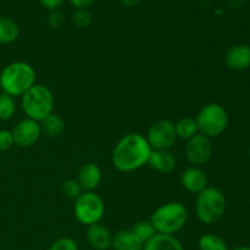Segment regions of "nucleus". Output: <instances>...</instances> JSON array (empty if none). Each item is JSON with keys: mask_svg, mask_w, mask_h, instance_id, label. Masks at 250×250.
I'll return each instance as SVG.
<instances>
[{"mask_svg": "<svg viewBox=\"0 0 250 250\" xmlns=\"http://www.w3.org/2000/svg\"><path fill=\"white\" fill-rule=\"evenodd\" d=\"M48 250H78V244L75 239L70 237H62V238L56 239Z\"/></svg>", "mask_w": 250, "mask_h": 250, "instance_id": "obj_26", "label": "nucleus"}, {"mask_svg": "<svg viewBox=\"0 0 250 250\" xmlns=\"http://www.w3.org/2000/svg\"><path fill=\"white\" fill-rule=\"evenodd\" d=\"M181 183L187 192L192 194H199L208 187V177L200 167L190 166L182 172Z\"/></svg>", "mask_w": 250, "mask_h": 250, "instance_id": "obj_12", "label": "nucleus"}, {"mask_svg": "<svg viewBox=\"0 0 250 250\" xmlns=\"http://www.w3.org/2000/svg\"><path fill=\"white\" fill-rule=\"evenodd\" d=\"M188 221V210L182 203L170 202L159 207L153 212L150 222L156 233L175 236L186 226Z\"/></svg>", "mask_w": 250, "mask_h": 250, "instance_id": "obj_3", "label": "nucleus"}, {"mask_svg": "<svg viewBox=\"0 0 250 250\" xmlns=\"http://www.w3.org/2000/svg\"><path fill=\"white\" fill-rule=\"evenodd\" d=\"M195 122L199 133L211 139L221 136L226 131L229 126V114L221 104L210 103L198 112Z\"/></svg>", "mask_w": 250, "mask_h": 250, "instance_id": "obj_6", "label": "nucleus"}, {"mask_svg": "<svg viewBox=\"0 0 250 250\" xmlns=\"http://www.w3.org/2000/svg\"><path fill=\"white\" fill-rule=\"evenodd\" d=\"M148 165L160 173H170L176 167V158L170 150H151Z\"/></svg>", "mask_w": 250, "mask_h": 250, "instance_id": "obj_15", "label": "nucleus"}, {"mask_svg": "<svg viewBox=\"0 0 250 250\" xmlns=\"http://www.w3.org/2000/svg\"><path fill=\"white\" fill-rule=\"evenodd\" d=\"M229 250H250V247H236L233 249H229Z\"/></svg>", "mask_w": 250, "mask_h": 250, "instance_id": "obj_32", "label": "nucleus"}, {"mask_svg": "<svg viewBox=\"0 0 250 250\" xmlns=\"http://www.w3.org/2000/svg\"><path fill=\"white\" fill-rule=\"evenodd\" d=\"M102 170L95 163H87L81 166L76 180L83 192H94L102 182Z\"/></svg>", "mask_w": 250, "mask_h": 250, "instance_id": "obj_13", "label": "nucleus"}, {"mask_svg": "<svg viewBox=\"0 0 250 250\" xmlns=\"http://www.w3.org/2000/svg\"><path fill=\"white\" fill-rule=\"evenodd\" d=\"M199 250H229L226 241L214 233H205L198 239Z\"/></svg>", "mask_w": 250, "mask_h": 250, "instance_id": "obj_21", "label": "nucleus"}, {"mask_svg": "<svg viewBox=\"0 0 250 250\" xmlns=\"http://www.w3.org/2000/svg\"><path fill=\"white\" fill-rule=\"evenodd\" d=\"M11 133L15 146L20 148H28V146H34L41 138V124L26 117L14 127Z\"/></svg>", "mask_w": 250, "mask_h": 250, "instance_id": "obj_10", "label": "nucleus"}, {"mask_svg": "<svg viewBox=\"0 0 250 250\" xmlns=\"http://www.w3.org/2000/svg\"><path fill=\"white\" fill-rule=\"evenodd\" d=\"M63 195L67 197L68 199H77L81 194L83 193V189L81 188L80 183L77 180H67L62 183V187H61Z\"/></svg>", "mask_w": 250, "mask_h": 250, "instance_id": "obj_24", "label": "nucleus"}, {"mask_svg": "<svg viewBox=\"0 0 250 250\" xmlns=\"http://www.w3.org/2000/svg\"><path fill=\"white\" fill-rule=\"evenodd\" d=\"M175 129L177 138L183 139V141H188L199 133L195 119H192V117H182L178 120L175 124Z\"/></svg>", "mask_w": 250, "mask_h": 250, "instance_id": "obj_20", "label": "nucleus"}, {"mask_svg": "<svg viewBox=\"0 0 250 250\" xmlns=\"http://www.w3.org/2000/svg\"><path fill=\"white\" fill-rule=\"evenodd\" d=\"M20 36V28L16 21L6 16H0V44H12Z\"/></svg>", "mask_w": 250, "mask_h": 250, "instance_id": "obj_18", "label": "nucleus"}, {"mask_svg": "<svg viewBox=\"0 0 250 250\" xmlns=\"http://www.w3.org/2000/svg\"><path fill=\"white\" fill-rule=\"evenodd\" d=\"M146 141L151 150H170L177 141L175 124L170 120H158L148 129Z\"/></svg>", "mask_w": 250, "mask_h": 250, "instance_id": "obj_8", "label": "nucleus"}, {"mask_svg": "<svg viewBox=\"0 0 250 250\" xmlns=\"http://www.w3.org/2000/svg\"><path fill=\"white\" fill-rule=\"evenodd\" d=\"M14 146L12 133L9 129H0V151L9 150Z\"/></svg>", "mask_w": 250, "mask_h": 250, "instance_id": "obj_27", "label": "nucleus"}, {"mask_svg": "<svg viewBox=\"0 0 250 250\" xmlns=\"http://www.w3.org/2000/svg\"><path fill=\"white\" fill-rule=\"evenodd\" d=\"M41 5L43 7H45L46 10H50V11H55L58 10L61 5L65 2V0H39Z\"/></svg>", "mask_w": 250, "mask_h": 250, "instance_id": "obj_29", "label": "nucleus"}, {"mask_svg": "<svg viewBox=\"0 0 250 250\" xmlns=\"http://www.w3.org/2000/svg\"><path fill=\"white\" fill-rule=\"evenodd\" d=\"M42 133L46 134L50 138H55V137L61 136L65 131V122L59 116L58 114H50L46 116L45 119L42 120L41 122Z\"/></svg>", "mask_w": 250, "mask_h": 250, "instance_id": "obj_19", "label": "nucleus"}, {"mask_svg": "<svg viewBox=\"0 0 250 250\" xmlns=\"http://www.w3.org/2000/svg\"><path fill=\"white\" fill-rule=\"evenodd\" d=\"M75 217L84 226L99 224L105 214V203L95 192H83L76 199L73 208Z\"/></svg>", "mask_w": 250, "mask_h": 250, "instance_id": "obj_7", "label": "nucleus"}, {"mask_svg": "<svg viewBox=\"0 0 250 250\" xmlns=\"http://www.w3.org/2000/svg\"><path fill=\"white\" fill-rule=\"evenodd\" d=\"M143 250H185V248L175 236L156 233L150 241L144 243Z\"/></svg>", "mask_w": 250, "mask_h": 250, "instance_id": "obj_17", "label": "nucleus"}, {"mask_svg": "<svg viewBox=\"0 0 250 250\" xmlns=\"http://www.w3.org/2000/svg\"><path fill=\"white\" fill-rule=\"evenodd\" d=\"M0 93H1V88H0Z\"/></svg>", "mask_w": 250, "mask_h": 250, "instance_id": "obj_34", "label": "nucleus"}, {"mask_svg": "<svg viewBox=\"0 0 250 250\" xmlns=\"http://www.w3.org/2000/svg\"><path fill=\"white\" fill-rule=\"evenodd\" d=\"M139 1H141V0H121L122 4H124L125 6H127V7L136 6V5L139 4Z\"/></svg>", "mask_w": 250, "mask_h": 250, "instance_id": "obj_31", "label": "nucleus"}, {"mask_svg": "<svg viewBox=\"0 0 250 250\" xmlns=\"http://www.w3.org/2000/svg\"><path fill=\"white\" fill-rule=\"evenodd\" d=\"M249 155H250V148H249Z\"/></svg>", "mask_w": 250, "mask_h": 250, "instance_id": "obj_33", "label": "nucleus"}, {"mask_svg": "<svg viewBox=\"0 0 250 250\" xmlns=\"http://www.w3.org/2000/svg\"><path fill=\"white\" fill-rule=\"evenodd\" d=\"M21 98L22 110L28 119L41 122L53 114L55 99L53 92L46 85L36 83Z\"/></svg>", "mask_w": 250, "mask_h": 250, "instance_id": "obj_4", "label": "nucleus"}, {"mask_svg": "<svg viewBox=\"0 0 250 250\" xmlns=\"http://www.w3.org/2000/svg\"><path fill=\"white\" fill-rule=\"evenodd\" d=\"M131 231L141 239L143 243H146L150 241L154 236L156 234L155 229H154L153 224L150 221H139L134 225L131 229Z\"/></svg>", "mask_w": 250, "mask_h": 250, "instance_id": "obj_23", "label": "nucleus"}, {"mask_svg": "<svg viewBox=\"0 0 250 250\" xmlns=\"http://www.w3.org/2000/svg\"><path fill=\"white\" fill-rule=\"evenodd\" d=\"M85 237H87L88 243L93 249L107 250L111 248L112 234L103 225L95 224L92 225V226H88Z\"/></svg>", "mask_w": 250, "mask_h": 250, "instance_id": "obj_14", "label": "nucleus"}, {"mask_svg": "<svg viewBox=\"0 0 250 250\" xmlns=\"http://www.w3.org/2000/svg\"><path fill=\"white\" fill-rule=\"evenodd\" d=\"M16 114V102L15 98L6 93H0V122L9 121Z\"/></svg>", "mask_w": 250, "mask_h": 250, "instance_id": "obj_22", "label": "nucleus"}, {"mask_svg": "<svg viewBox=\"0 0 250 250\" xmlns=\"http://www.w3.org/2000/svg\"><path fill=\"white\" fill-rule=\"evenodd\" d=\"M227 200L222 190L208 186L204 190L197 194L195 214L198 220L205 225L217 224L226 211Z\"/></svg>", "mask_w": 250, "mask_h": 250, "instance_id": "obj_5", "label": "nucleus"}, {"mask_svg": "<svg viewBox=\"0 0 250 250\" xmlns=\"http://www.w3.org/2000/svg\"><path fill=\"white\" fill-rule=\"evenodd\" d=\"M73 7L76 9H87L94 0H68Z\"/></svg>", "mask_w": 250, "mask_h": 250, "instance_id": "obj_30", "label": "nucleus"}, {"mask_svg": "<svg viewBox=\"0 0 250 250\" xmlns=\"http://www.w3.org/2000/svg\"><path fill=\"white\" fill-rule=\"evenodd\" d=\"M111 247L114 250H143L144 243L131 229H122L112 236Z\"/></svg>", "mask_w": 250, "mask_h": 250, "instance_id": "obj_16", "label": "nucleus"}, {"mask_svg": "<svg viewBox=\"0 0 250 250\" xmlns=\"http://www.w3.org/2000/svg\"><path fill=\"white\" fill-rule=\"evenodd\" d=\"M151 148L141 133H129L122 137L112 150L111 161L120 172H134L146 165Z\"/></svg>", "mask_w": 250, "mask_h": 250, "instance_id": "obj_1", "label": "nucleus"}, {"mask_svg": "<svg viewBox=\"0 0 250 250\" xmlns=\"http://www.w3.org/2000/svg\"><path fill=\"white\" fill-rule=\"evenodd\" d=\"M185 154L187 160L193 166L199 167L203 164L208 163L212 155L211 139L203 134L198 133L193 138L188 139L186 143Z\"/></svg>", "mask_w": 250, "mask_h": 250, "instance_id": "obj_9", "label": "nucleus"}, {"mask_svg": "<svg viewBox=\"0 0 250 250\" xmlns=\"http://www.w3.org/2000/svg\"><path fill=\"white\" fill-rule=\"evenodd\" d=\"M37 73L33 66L24 61L9 63L0 72V88L12 98L22 97L36 84Z\"/></svg>", "mask_w": 250, "mask_h": 250, "instance_id": "obj_2", "label": "nucleus"}, {"mask_svg": "<svg viewBox=\"0 0 250 250\" xmlns=\"http://www.w3.org/2000/svg\"><path fill=\"white\" fill-rule=\"evenodd\" d=\"M48 23L51 28L59 29L63 23V16L61 12H59L58 10L55 11H51L50 15L48 16Z\"/></svg>", "mask_w": 250, "mask_h": 250, "instance_id": "obj_28", "label": "nucleus"}, {"mask_svg": "<svg viewBox=\"0 0 250 250\" xmlns=\"http://www.w3.org/2000/svg\"><path fill=\"white\" fill-rule=\"evenodd\" d=\"M73 23L80 28H85L92 22V15L87 9H78L72 16Z\"/></svg>", "mask_w": 250, "mask_h": 250, "instance_id": "obj_25", "label": "nucleus"}, {"mask_svg": "<svg viewBox=\"0 0 250 250\" xmlns=\"http://www.w3.org/2000/svg\"><path fill=\"white\" fill-rule=\"evenodd\" d=\"M225 63L232 71H244L250 67V45L236 44L227 50Z\"/></svg>", "mask_w": 250, "mask_h": 250, "instance_id": "obj_11", "label": "nucleus"}]
</instances>
